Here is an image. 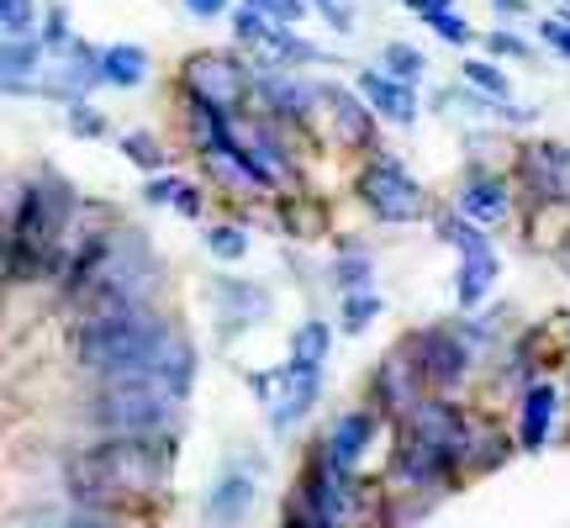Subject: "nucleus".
I'll return each instance as SVG.
<instances>
[{"instance_id": "obj_1", "label": "nucleus", "mask_w": 570, "mask_h": 528, "mask_svg": "<svg viewBox=\"0 0 570 528\" xmlns=\"http://www.w3.org/2000/svg\"><path fill=\"white\" fill-rule=\"evenodd\" d=\"M75 354L106 387L138 381V387H164L175 397H185V387H190V344L148 306H127V312L80 323Z\"/></svg>"}, {"instance_id": "obj_2", "label": "nucleus", "mask_w": 570, "mask_h": 528, "mask_svg": "<svg viewBox=\"0 0 570 528\" xmlns=\"http://www.w3.org/2000/svg\"><path fill=\"white\" fill-rule=\"evenodd\" d=\"M169 460H175L169 439H106L69 466V481L85 502L148 497L169 481Z\"/></svg>"}, {"instance_id": "obj_3", "label": "nucleus", "mask_w": 570, "mask_h": 528, "mask_svg": "<svg viewBox=\"0 0 570 528\" xmlns=\"http://www.w3.org/2000/svg\"><path fill=\"white\" fill-rule=\"evenodd\" d=\"M69 212H75V202H69V190L59 180L21 185L17 202H11V233H6V275L11 281H27V275L53 264Z\"/></svg>"}, {"instance_id": "obj_4", "label": "nucleus", "mask_w": 570, "mask_h": 528, "mask_svg": "<svg viewBox=\"0 0 570 528\" xmlns=\"http://www.w3.org/2000/svg\"><path fill=\"white\" fill-rule=\"evenodd\" d=\"M175 407H180L175 391L122 381V387H101V397L90 402V423L106 428V439H159L175 423Z\"/></svg>"}, {"instance_id": "obj_5", "label": "nucleus", "mask_w": 570, "mask_h": 528, "mask_svg": "<svg viewBox=\"0 0 570 528\" xmlns=\"http://www.w3.org/2000/svg\"><path fill=\"white\" fill-rule=\"evenodd\" d=\"M360 196H365V206L375 212V217H386V223H407V217H417V206H423L417 180H412L396 159H386V154H375V159L365 164Z\"/></svg>"}, {"instance_id": "obj_6", "label": "nucleus", "mask_w": 570, "mask_h": 528, "mask_svg": "<svg viewBox=\"0 0 570 528\" xmlns=\"http://www.w3.org/2000/svg\"><path fill=\"white\" fill-rule=\"evenodd\" d=\"M233 32H238V42H244L248 53H254V63H269V69H285V63H312L317 59V48H306L285 21L265 17V11H254V6H244L238 17H233Z\"/></svg>"}, {"instance_id": "obj_7", "label": "nucleus", "mask_w": 570, "mask_h": 528, "mask_svg": "<svg viewBox=\"0 0 570 528\" xmlns=\"http://www.w3.org/2000/svg\"><path fill=\"white\" fill-rule=\"evenodd\" d=\"M185 85H190L196 106H212V111L233 117L248 96V69L223 59V53H196V59H185Z\"/></svg>"}, {"instance_id": "obj_8", "label": "nucleus", "mask_w": 570, "mask_h": 528, "mask_svg": "<svg viewBox=\"0 0 570 528\" xmlns=\"http://www.w3.org/2000/svg\"><path fill=\"white\" fill-rule=\"evenodd\" d=\"M412 360H417V370H423L428 387L449 391L454 381H465L470 349L454 339V327H428L423 339H417V349H412Z\"/></svg>"}, {"instance_id": "obj_9", "label": "nucleus", "mask_w": 570, "mask_h": 528, "mask_svg": "<svg viewBox=\"0 0 570 528\" xmlns=\"http://www.w3.org/2000/svg\"><path fill=\"white\" fill-rule=\"evenodd\" d=\"M317 370H302V365H285L275 370V375H265L259 387H265V402H269V423L275 428H291L296 418H302L306 407L317 402Z\"/></svg>"}, {"instance_id": "obj_10", "label": "nucleus", "mask_w": 570, "mask_h": 528, "mask_svg": "<svg viewBox=\"0 0 570 528\" xmlns=\"http://www.w3.org/2000/svg\"><path fill=\"white\" fill-rule=\"evenodd\" d=\"M523 175H529L539 202L570 206V148L566 143H533V148H523Z\"/></svg>"}, {"instance_id": "obj_11", "label": "nucleus", "mask_w": 570, "mask_h": 528, "mask_svg": "<svg viewBox=\"0 0 570 528\" xmlns=\"http://www.w3.org/2000/svg\"><path fill=\"white\" fill-rule=\"evenodd\" d=\"M360 96H365L370 111H381L386 123L407 127L412 117H417V96H412V85L391 80L386 69H360Z\"/></svg>"}, {"instance_id": "obj_12", "label": "nucleus", "mask_w": 570, "mask_h": 528, "mask_svg": "<svg viewBox=\"0 0 570 528\" xmlns=\"http://www.w3.org/2000/svg\"><path fill=\"white\" fill-rule=\"evenodd\" d=\"M370 433H375V412H348V418H338V428H333V439H327V460H333V470H338L344 481L354 476V466H360Z\"/></svg>"}, {"instance_id": "obj_13", "label": "nucleus", "mask_w": 570, "mask_h": 528, "mask_svg": "<svg viewBox=\"0 0 570 528\" xmlns=\"http://www.w3.org/2000/svg\"><path fill=\"white\" fill-rule=\"evenodd\" d=\"M248 508H254V481L238 476V470H227L223 481L212 487V497H206V518L212 524H238Z\"/></svg>"}, {"instance_id": "obj_14", "label": "nucleus", "mask_w": 570, "mask_h": 528, "mask_svg": "<svg viewBox=\"0 0 570 528\" xmlns=\"http://www.w3.org/2000/svg\"><path fill=\"white\" fill-rule=\"evenodd\" d=\"M412 375H423L417 370V360H407V354H391L386 370H381V402L391 407V412H417V387H412Z\"/></svg>"}, {"instance_id": "obj_15", "label": "nucleus", "mask_w": 570, "mask_h": 528, "mask_svg": "<svg viewBox=\"0 0 570 528\" xmlns=\"http://www.w3.org/2000/svg\"><path fill=\"white\" fill-rule=\"evenodd\" d=\"M460 206H465V217H475V223H502L508 217V185L497 180V175H475L460 190Z\"/></svg>"}, {"instance_id": "obj_16", "label": "nucleus", "mask_w": 570, "mask_h": 528, "mask_svg": "<svg viewBox=\"0 0 570 528\" xmlns=\"http://www.w3.org/2000/svg\"><path fill=\"white\" fill-rule=\"evenodd\" d=\"M101 80L122 85V90L142 85L148 80V53H142L138 42H111V48H101Z\"/></svg>"}, {"instance_id": "obj_17", "label": "nucleus", "mask_w": 570, "mask_h": 528, "mask_svg": "<svg viewBox=\"0 0 570 528\" xmlns=\"http://www.w3.org/2000/svg\"><path fill=\"white\" fill-rule=\"evenodd\" d=\"M554 428V391L550 387H529L523 397V428H518V444L523 449H544Z\"/></svg>"}, {"instance_id": "obj_18", "label": "nucleus", "mask_w": 570, "mask_h": 528, "mask_svg": "<svg viewBox=\"0 0 570 528\" xmlns=\"http://www.w3.org/2000/svg\"><path fill=\"white\" fill-rule=\"evenodd\" d=\"M491 281H497V254H470L465 264H460V281H454V302L460 306H475L481 296L491 291Z\"/></svg>"}, {"instance_id": "obj_19", "label": "nucleus", "mask_w": 570, "mask_h": 528, "mask_svg": "<svg viewBox=\"0 0 570 528\" xmlns=\"http://www.w3.org/2000/svg\"><path fill=\"white\" fill-rule=\"evenodd\" d=\"M42 38H21V42H6V85L11 90H21L27 85V75H32V85L42 80Z\"/></svg>"}, {"instance_id": "obj_20", "label": "nucleus", "mask_w": 570, "mask_h": 528, "mask_svg": "<svg viewBox=\"0 0 570 528\" xmlns=\"http://www.w3.org/2000/svg\"><path fill=\"white\" fill-rule=\"evenodd\" d=\"M327 106H333V117H338V127H344V138L354 143V148H375V143H370V106H360L348 90H338V85L327 90Z\"/></svg>"}, {"instance_id": "obj_21", "label": "nucleus", "mask_w": 570, "mask_h": 528, "mask_svg": "<svg viewBox=\"0 0 570 528\" xmlns=\"http://www.w3.org/2000/svg\"><path fill=\"white\" fill-rule=\"evenodd\" d=\"M142 196H148L154 206H175V212H185V217H202V190H196L190 180H175V175H154Z\"/></svg>"}, {"instance_id": "obj_22", "label": "nucleus", "mask_w": 570, "mask_h": 528, "mask_svg": "<svg viewBox=\"0 0 570 528\" xmlns=\"http://www.w3.org/2000/svg\"><path fill=\"white\" fill-rule=\"evenodd\" d=\"M327 323H302L296 327V339H291V365L302 370H317L323 375V360H327Z\"/></svg>"}, {"instance_id": "obj_23", "label": "nucleus", "mask_w": 570, "mask_h": 528, "mask_svg": "<svg viewBox=\"0 0 570 528\" xmlns=\"http://www.w3.org/2000/svg\"><path fill=\"white\" fill-rule=\"evenodd\" d=\"M0 21H6V42L38 38V0H0Z\"/></svg>"}, {"instance_id": "obj_24", "label": "nucleus", "mask_w": 570, "mask_h": 528, "mask_svg": "<svg viewBox=\"0 0 570 528\" xmlns=\"http://www.w3.org/2000/svg\"><path fill=\"white\" fill-rule=\"evenodd\" d=\"M439 238H444V244H454L460 248V254H487V238H481V233H475V223H470V217H444V223H439Z\"/></svg>"}, {"instance_id": "obj_25", "label": "nucleus", "mask_w": 570, "mask_h": 528, "mask_svg": "<svg viewBox=\"0 0 570 528\" xmlns=\"http://www.w3.org/2000/svg\"><path fill=\"white\" fill-rule=\"evenodd\" d=\"M423 53H417V48H407V42H391L386 48V75L391 80H402V85H417L423 80Z\"/></svg>"}, {"instance_id": "obj_26", "label": "nucleus", "mask_w": 570, "mask_h": 528, "mask_svg": "<svg viewBox=\"0 0 570 528\" xmlns=\"http://www.w3.org/2000/svg\"><path fill=\"white\" fill-rule=\"evenodd\" d=\"M259 90L269 96V106H275V111H291V117H302V111H306V90H302V85H291V80H281V75H265V80H259Z\"/></svg>"}, {"instance_id": "obj_27", "label": "nucleus", "mask_w": 570, "mask_h": 528, "mask_svg": "<svg viewBox=\"0 0 570 528\" xmlns=\"http://www.w3.org/2000/svg\"><path fill=\"white\" fill-rule=\"evenodd\" d=\"M465 80H470V85H481L491 101H508V96H512L508 75H502L497 63H487V59H465Z\"/></svg>"}, {"instance_id": "obj_28", "label": "nucleus", "mask_w": 570, "mask_h": 528, "mask_svg": "<svg viewBox=\"0 0 570 528\" xmlns=\"http://www.w3.org/2000/svg\"><path fill=\"white\" fill-rule=\"evenodd\" d=\"M375 312H381L375 291H354V296H344V327L348 333H365V327L375 323Z\"/></svg>"}, {"instance_id": "obj_29", "label": "nucleus", "mask_w": 570, "mask_h": 528, "mask_svg": "<svg viewBox=\"0 0 570 528\" xmlns=\"http://www.w3.org/2000/svg\"><path fill=\"white\" fill-rule=\"evenodd\" d=\"M206 248H212L217 260H244L248 233L244 227H212V233H206Z\"/></svg>"}, {"instance_id": "obj_30", "label": "nucleus", "mask_w": 570, "mask_h": 528, "mask_svg": "<svg viewBox=\"0 0 570 528\" xmlns=\"http://www.w3.org/2000/svg\"><path fill=\"white\" fill-rule=\"evenodd\" d=\"M122 154L132 164H142V169H164V148L148 138V133H127V138H122Z\"/></svg>"}, {"instance_id": "obj_31", "label": "nucleus", "mask_w": 570, "mask_h": 528, "mask_svg": "<svg viewBox=\"0 0 570 528\" xmlns=\"http://www.w3.org/2000/svg\"><path fill=\"white\" fill-rule=\"evenodd\" d=\"M423 21L444 42H454V48H465V42H470V27H465V17H460V11H439V17H423Z\"/></svg>"}, {"instance_id": "obj_32", "label": "nucleus", "mask_w": 570, "mask_h": 528, "mask_svg": "<svg viewBox=\"0 0 570 528\" xmlns=\"http://www.w3.org/2000/svg\"><path fill=\"white\" fill-rule=\"evenodd\" d=\"M248 6L275 21H302V11H306V0H248Z\"/></svg>"}, {"instance_id": "obj_33", "label": "nucleus", "mask_w": 570, "mask_h": 528, "mask_svg": "<svg viewBox=\"0 0 570 528\" xmlns=\"http://www.w3.org/2000/svg\"><path fill=\"white\" fill-rule=\"evenodd\" d=\"M338 285H344L348 296H354V291H370V260H360V254H354V260H344V275H338Z\"/></svg>"}, {"instance_id": "obj_34", "label": "nucleus", "mask_w": 570, "mask_h": 528, "mask_svg": "<svg viewBox=\"0 0 570 528\" xmlns=\"http://www.w3.org/2000/svg\"><path fill=\"white\" fill-rule=\"evenodd\" d=\"M491 53H502V59H529V42L512 38V32H491Z\"/></svg>"}, {"instance_id": "obj_35", "label": "nucleus", "mask_w": 570, "mask_h": 528, "mask_svg": "<svg viewBox=\"0 0 570 528\" xmlns=\"http://www.w3.org/2000/svg\"><path fill=\"white\" fill-rule=\"evenodd\" d=\"M312 6H317V11H323V17L338 27V32H348V27H354V11H348L344 0H312Z\"/></svg>"}, {"instance_id": "obj_36", "label": "nucleus", "mask_w": 570, "mask_h": 528, "mask_svg": "<svg viewBox=\"0 0 570 528\" xmlns=\"http://www.w3.org/2000/svg\"><path fill=\"white\" fill-rule=\"evenodd\" d=\"M539 38L554 42V48L570 59V27H566V21H539Z\"/></svg>"}, {"instance_id": "obj_37", "label": "nucleus", "mask_w": 570, "mask_h": 528, "mask_svg": "<svg viewBox=\"0 0 570 528\" xmlns=\"http://www.w3.org/2000/svg\"><path fill=\"white\" fill-rule=\"evenodd\" d=\"M69 127H75V133H85V138H96V133H101V117H90V111H85V101H80L75 111H69Z\"/></svg>"}, {"instance_id": "obj_38", "label": "nucleus", "mask_w": 570, "mask_h": 528, "mask_svg": "<svg viewBox=\"0 0 570 528\" xmlns=\"http://www.w3.org/2000/svg\"><path fill=\"white\" fill-rule=\"evenodd\" d=\"M223 6L227 0H185V11H190V17H223Z\"/></svg>"}, {"instance_id": "obj_39", "label": "nucleus", "mask_w": 570, "mask_h": 528, "mask_svg": "<svg viewBox=\"0 0 570 528\" xmlns=\"http://www.w3.org/2000/svg\"><path fill=\"white\" fill-rule=\"evenodd\" d=\"M407 11H423V17H439V11H449V0H402Z\"/></svg>"}, {"instance_id": "obj_40", "label": "nucleus", "mask_w": 570, "mask_h": 528, "mask_svg": "<svg viewBox=\"0 0 570 528\" xmlns=\"http://www.w3.org/2000/svg\"><path fill=\"white\" fill-rule=\"evenodd\" d=\"M491 6H502V11H523V0H491Z\"/></svg>"}, {"instance_id": "obj_41", "label": "nucleus", "mask_w": 570, "mask_h": 528, "mask_svg": "<svg viewBox=\"0 0 570 528\" xmlns=\"http://www.w3.org/2000/svg\"><path fill=\"white\" fill-rule=\"evenodd\" d=\"M63 528H101V524H63Z\"/></svg>"}, {"instance_id": "obj_42", "label": "nucleus", "mask_w": 570, "mask_h": 528, "mask_svg": "<svg viewBox=\"0 0 570 528\" xmlns=\"http://www.w3.org/2000/svg\"><path fill=\"white\" fill-rule=\"evenodd\" d=\"M560 21H566V27H570V17H560Z\"/></svg>"}]
</instances>
